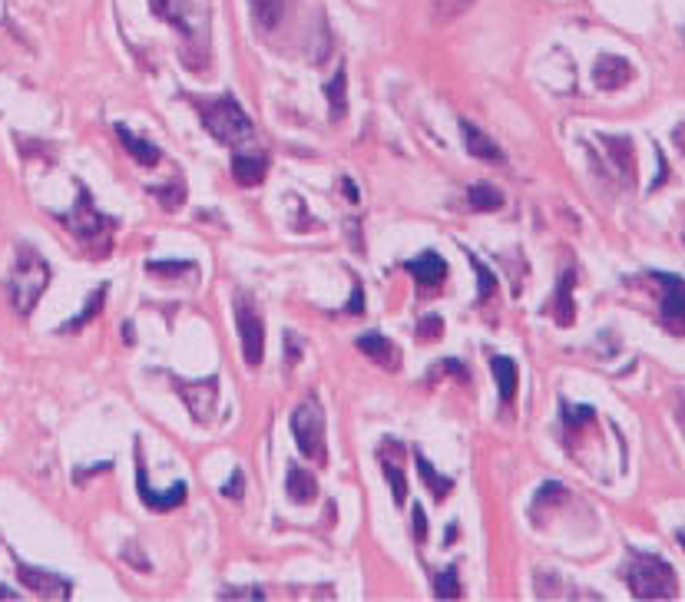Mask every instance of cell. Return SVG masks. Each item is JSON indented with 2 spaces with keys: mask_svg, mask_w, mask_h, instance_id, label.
I'll return each instance as SVG.
<instances>
[{
  "mask_svg": "<svg viewBox=\"0 0 685 602\" xmlns=\"http://www.w3.org/2000/svg\"><path fill=\"white\" fill-rule=\"evenodd\" d=\"M156 17L179 30L186 40L189 67L205 70L209 60V33H213V0H153Z\"/></svg>",
  "mask_w": 685,
  "mask_h": 602,
  "instance_id": "cell-1",
  "label": "cell"
},
{
  "mask_svg": "<svg viewBox=\"0 0 685 602\" xmlns=\"http://www.w3.org/2000/svg\"><path fill=\"white\" fill-rule=\"evenodd\" d=\"M47 285H50L47 258L40 255L33 245L20 242L17 262H14V268H10V275H7V298H10V305H14V311L27 318L30 311L37 308L40 295L47 291Z\"/></svg>",
  "mask_w": 685,
  "mask_h": 602,
  "instance_id": "cell-2",
  "label": "cell"
},
{
  "mask_svg": "<svg viewBox=\"0 0 685 602\" xmlns=\"http://www.w3.org/2000/svg\"><path fill=\"white\" fill-rule=\"evenodd\" d=\"M189 100H193V106L199 110V116H203V126L213 133V139H219V143L239 146V143H249L252 136H255V126H252L249 113L242 110L239 100H235L232 93L213 96V100L189 96Z\"/></svg>",
  "mask_w": 685,
  "mask_h": 602,
  "instance_id": "cell-3",
  "label": "cell"
},
{
  "mask_svg": "<svg viewBox=\"0 0 685 602\" xmlns=\"http://www.w3.org/2000/svg\"><path fill=\"white\" fill-rule=\"evenodd\" d=\"M77 205L67 212V215H60V222L67 225L73 235H77V242H83V249H90V245H100V255H107L109 245H113V229L116 222L109 219V215H103V212H97V205H93V196H90V189L80 182L77 186Z\"/></svg>",
  "mask_w": 685,
  "mask_h": 602,
  "instance_id": "cell-4",
  "label": "cell"
},
{
  "mask_svg": "<svg viewBox=\"0 0 685 602\" xmlns=\"http://www.w3.org/2000/svg\"><path fill=\"white\" fill-rule=\"evenodd\" d=\"M626 583L636 599H672L679 589L672 566L649 553L633 556V563L626 569Z\"/></svg>",
  "mask_w": 685,
  "mask_h": 602,
  "instance_id": "cell-5",
  "label": "cell"
},
{
  "mask_svg": "<svg viewBox=\"0 0 685 602\" xmlns=\"http://www.w3.org/2000/svg\"><path fill=\"white\" fill-rule=\"evenodd\" d=\"M291 434H295V444H299V450L309 460H315V463L328 460V447H325V407L319 404L315 394H309L291 411Z\"/></svg>",
  "mask_w": 685,
  "mask_h": 602,
  "instance_id": "cell-6",
  "label": "cell"
},
{
  "mask_svg": "<svg viewBox=\"0 0 685 602\" xmlns=\"http://www.w3.org/2000/svg\"><path fill=\"white\" fill-rule=\"evenodd\" d=\"M235 325H239L242 361L249 368H259L265 358V325H262L259 308L249 295H235Z\"/></svg>",
  "mask_w": 685,
  "mask_h": 602,
  "instance_id": "cell-7",
  "label": "cell"
},
{
  "mask_svg": "<svg viewBox=\"0 0 685 602\" xmlns=\"http://www.w3.org/2000/svg\"><path fill=\"white\" fill-rule=\"evenodd\" d=\"M176 391L183 394L186 407L199 424H213L215 421V407H219V377H203V381H183L173 377Z\"/></svg>",
  "mask_w": 685,
  "mask_h": 602,
  "instance_id": "cell-8",
  "label": "cell"
},
{
  "mask_svg": "<svg viewBox=\"0 0 685 602\" xmlns=\"http://www.w3.org/2000/svg\"><path fill=\"white\" fill-rule=\"evenodd\" d=\"M652 278L662 285V305H659L662 325L672 335H685V278L669 272H652Z\"/></svg>",
  "mask_w": 685,
  "mask_h": 602,
  "instance_id": "cell-9",
  "label": "cell"
},
{
  "mask_svg": "<svg viewBox=\"0 0 685 602\" xmlns=\"http://www.w3.org/2000/svg\"><path fill=\"white\" fill-rule=\"evenodd\" d=\"M136 493H139V500L146 503V510H153V513H166V510L183 507L186 497H189V487L179 480V483H173L169 493H156V490L149 487V477H146L143 447H139V440H136Z\"/></svg>",
  "mask_w": 685,
  "mask_h": 602,
  "instance_id": "cell-10",
  "label": "cell"
},
{
  "mask_svg": "<svg viewBox=\"0 0 685 602\" xmlns=\"http://www.w3.org/2000/svg\"><path fill=\"white\" fill-rule=\"evenodd\" d=\"M17 579L24 583V589L43 596V599H70L73 596L70 579H63L57 573H43L37 566H27L24 559H17Z\"/></svg>",
  "mask_w": 685,
  "mask_h": 602,
  "instance_id": "cell-11",
  "label": "cell"
},
{
  "mask_svg": "<svg viewBox=\"0 0 685 602\" xmlns=\"http://www.w3.org/2000/svg\"><path fill=\"white\" fill-rule=\"evenodd\" d=\"M404 272H411V278L421 288H437L447 278V262L437 252H424V255L404 262Z\"/></svg>",
  "mask_w": 685,
  "mask_h": 602,
  "instance_id": "cell-12",
  "label": "cell"
},
{
  "mask_svg": "<svg viewBox=\"0 0 685 602\" xmlns=\"http://www.w3.org/2000/svg\"><path fill=\"white\" fill-rule=\"evenodd\" d=\"M633 77H636V70L623 57H599L596 67H593V80H596L599 90H619Z\"/></svg>",
  "mask_w": 685,
  "mask_h": 602,
  "instance_id": "cell-13",
  "label": "cell"
},
{
  "mask_svg": "<svg viewBox=\"0 0 685 602\" xmlns=\"http://www.w3.org/2000/svg\"><path fill=\"white\" fill-rule=\"evenodd\" d=\"M357 351H365V358H371V361H375L377 368H385V371H397V368H401L397 348L387 341L385 335H377V331L357 338Z\"/></svg>",
  "mask_w": 685,
  "mask_h": 602,
  "instance_id": "cell-14",
  "label": "cell"
},
{
  "mask_svg": "<svg viewBox=\"0 0 685 602\" xmlns=\"http://www.w3.org/2000/svg\"><path fill=\"white\" fill-rule=\"evenodd\" d=\"M461 129H463V143H467V153H471L473 159H483V163L503 166L500 146L493 143V139L483 133V129H477V126L467 123V119H461Z\"/></svg>",
  "mask_w": 685,
  "mask_h": 602,
  "instance_id": "cell-15",
  "label": "cell"
},
{
  "mask_svg": "<svg viewBox=\"0 0 685 602\" xmlns=\"http://www.w3.org/2000/svg\"><path fill=\"white\" fill-rule=\"evenodd\" d=\"M113 133L119 136V143H123V149L129 156H133L136 163L143 166V169H153V166H159V159H163V153L156 149L149 139H143V136H136V133H129L123 123H116L113 126Z\"/></svg>",
  "mask_w": 685,
  "mask_h": 602,
  "instance_id": "cell-16",
  "label": "cell"
},
{
  "mask_svg": "<svg viewBox=\"0 0 685 602\" xmlns=\"http://www.w3.org/2000/svg\"><path fill=\"white\" fill-rule=\"evenodd\" d=\"M269 156H232V179L239 186H259L269 176Z\"/></svg>",
  "mask_w": 685,
  "mask_h": 602,
  "instance_id": "cell-17",
  "label": "cell"
},
{
  "mask_svg": "<svg viewBox=\"0 0 685 602\" xmlns=\"http://www.w3.org/2000/svg\"><path fill=\"white\" fill-rule=\"evenodd\" d=\"M573 285H576V268L566 265L560 275V288H557V305H553V315H557V321H560L563 328H570L573 318H576V308H573Z\"/></svg>",
  "mask_w": 685,
  "mask_h": 602,
  "instance_id": "cell-18",
  "label": "cell"
},
{
  "mask_svg": "<svg viewBox=\"0 0 685 602\" xmlns=\"http://www.w3.org/2000/svg\"><path fill=\"white\" fill-rule=\"evenodd\" d=\"M490 368L493 374H497V387H500V401L510 407L513 401H517V384H520V377H517V361H510V358H503V354H493L490 358Z\"/></svg>",
  "mask_w": 685,
  "mask_h": 602,
  "instance_id": "cell-19",
  "label": "cell"
},
{
  "mask_svg": "<svg viewBox=\"0 0 685 602\" xmlns=\"http://www.w3.org/2000/svg\"><path fill=\"white\" fill-rule=\"evenodd\" d=\"M603 143L609 149V159L619 166L623 179L633 182V166H636V149H633V139L629 136H603Z\"/></svg>",
  "mask_w": 685,
  "mask_h": 602,
  "instance_id": "cell-20",
  "label": "cell"
},
{
  "mask_svg": "<svg viewBox=\"0 0 685 602\" xmlns=\"http://www.w3.org/2000/svg\"><path fill=\"white\" fill-rule=\"evenodd\" d=\"M285 4H289V0H249L255 27L259 30H275L279 27L281 14H285Z\"/></svg>",
  "mask_w": 685,
  "mask_h": 602,
  "instance_id": "cell-21",
  "label": "cell"
},
{
  "mask_svg": "<svg viewBox=\"0 0 685 602\" xmlns=\"http://www.w3.org/2000/svg\"><path fill=\"white\" fill-rule=\"evenodd\" d=\"M289 497L295 500V503H311V500L319 497V483H315V477L305 473L301 467H291L289 470Z\"/></svg>",
  "mask_w": 685,
  "mask_h": 602,
  "instance_id": "cell-22",
  "label": "cell"
},
{
  "mask_svg": "<svg viewBox=\"0 0 685 602\" xmlns=\"http://www.w3.org/2000/svg\"><path fill=\"white\" fill-rule=\"evenodd\" d=\"M467 202H471L473 212H497L503 205V192L487 186V182H477V186H471V192H467Z\"/></svg>",
  "mask_w": 685,
  "mask_h": 602,
  "instance_id": "cell-23",
  "label": "cell"
},
{
  "mask_svg": "<svg viewBox=\"0 0 685 602\" xmlns=\"http://www.w3.org/2000/svg\"><path fill=\"white\" fill-rule=\"evenodd\" d=\"M414 460H417V470H421V477H424V483H427V490L434 493L437 500H444L451 490H454V480H447V477H441L431 463H427V457H421V454H414Z\"/></svg>",
  "mask_w": 685,
  "mask_h": 602,
  "instance_id": "cell-24",
  "label": "cell"
},
{
  "mask_svg": "<svg viewBox=\"0 0 685 602\" xmlns=\"http://www.w3.org/2000/svg\"><path fill=\"white\" fill-rule=\"evenodd\" d=\"M377 460H381V470H385L387 483H391L395 503H397V507H404V500H407V477H404V470L397 467V463H391V457H387V454H377Z\"/></svg>",
  "mask_w": 685,
  "mask_h": 602,
  "instance_id": "cell-25",
  "label": "cell"
},
{
  "mask_svg": "<svg viewBox=\"0 0 685 602\" xmlns=\"http://www.w3.org/2000/svg\"><path fill=\"white\" fill-rule=\"evenodd\" d=\"M434 596L437 599H461V576H457V566H447L444 573H434Z\"/></svg>",
  "mask_w": 685,
  "mask_h": 602,
  "instance_id": "cell-26",
  "label": "cell"
},
{
  "mask_svg": "<svg viewBox=\"0 0 685 602\" xmlns=\"http://www.w3.org/2000/svg\"><path fill=\"white\" fill-rule=\"evenodd\" d=\"M471 7H473V0H431V17H434L437 24H447V20L467 14Z\"/></svg>",
  "mask_w": 685,
  "mask_h": 602,
  "instance_id": "cell-27",
  "label": "cell"
},
{
  "mask_svg": "<svg viewBox=\"0 0 685 602\" xmlns=\"http://www.w3.org/2000/svg\"><path fill=\"white\" fill-rule=\"evenodd\" d=\"M103 298H107V285H100L97 291L90 295V305L83 308V311H80L73 321H67V325H63V331H80V328L87 325V321H93V318L100 315V308H103Z\"/></svg>",
  "mask_w": 685,
  "mask_h": 602,
  "instance_id": "cell-28",
  "label": "cell"
},
{
  "mask_svg": "<svg viewBox=\"0 0 685 602\" xmlns=\"http://www.w3.org/2000/svg\"><path fill=\"white\" fill-rule=\"evenodd\" d=\"M325 96H328V103H331V119H341L345 110H347V103H345V70H338L335 80L325 86Z\"/></svg>",
  "mask_w": 685,
  "mask_h": 602,
  "instance_id": "cell-29",
  "label": "cell"
},
{
  "mask_svg": "<svg viewBox=\"0 0 685 602\" xmlns=\"http://www.w3.org/2000/svg\"><path fill=\"white\" fill-rule=\"evenodd\" d=\"M153 196L159 199V205H163L166 212H176L186 202V186L183 182H173V186H156Z\"/></svg>",
  "mask_w": 685,
  "mask_h": 602,
  "instance_id": "cell-30",
  "label": "cell"
},
{
  "mask_svg": "<svg viewBox=\"0 0 685 602\" xmlns=\"http://www.w3.org/2000/svg\"><path fill=\"white\" fill-rule=\"evenodd\" d=\"M467 258H471L473 272H477V282H480V298H477V301L483 305V301H490L493 291H497V278H493V272H490L487 265H483V262H480L477 255H471V252H467Z\"/></svg>",
  "mask_w": 685,
  "mask_h": 602,
  "instance_id": "cell-31",
  "label": "cell"
},
{
  "mask_svg": "<svg viewBox=\"0 0 685 602\" xmlns=\"http://www.w3.org/2000/svg\"><path fill=\"white\" fill-rule=\"evenodd\" d=\"M146 272L156 278H166V275L173 278V275H179V272H195V265H189V262H149Z\"/></svg>",
  "mask_w": 685,
  "mask_h": 602,
  "instance_id": "cell-32",
  "label": "cell"
},
{
  "mask_svg": "<svg viewBox=\"0 0 685 602\" xmlns=\"http://www.w3.org/2000/svg\"><path fill=\"white\" fill-rule=\"evenodd\" d=\"M441 318L437 315H431V318H421V328H417V338L421 341H434V338H441Z\"/></svg>",
  "mask_w": 685,
  "mask_h": 602,
  "instance_id": "cell-33",
  "label": "cell"
},
{
  "mask_svg": "<svg viewBox=\"0 0 685 602\" xmlns=\"http://www.w3.org/2000/svg\"><path fill=\"white\" fill-rule=\"evenodd\" d=\"M560 414H563V417H566V421H570V427H576L579 421H593V407H583V411H573V407H570V404H566V401L560 404Z\"/></svg>",
  "mask_w": 685,
  "mask_h": 602,
  "instance_id": "cell-34",
  "label": "cell"
},
{
  "mask_svg": "<svg viewBox=\"0 0 685 602\" xmlns=\"http://www.w3.org/2000/svg\"><path fill=\"white\" fill-rule=\"evenodd\" d=\"M414 540L417 543H424L427 540V513H424V507H414Z\"/></svg>",
  "mask_w": 685,
  "mask_h": 602,
  "instance_id": "cell-35",
  "label": "cell"
},
{
  "mask_svg": "<svg viewBox=\"0 0 685 602\" xmlns=\"http://www.w3.org/2000/svg\"><path fill=\"white\" fill-rule=\"evenodd\" d=\"M223 493H225V497H232V500H239V497H242V473H239V470H235V473H232L229 487H225Z\"/></svg>",
  "mask_w": 685,
  "mask_h": 602,
  "instance_id": "cell-36",
  "label": "cell"
},
{
  "mask_svg": "<svg viewBox=\"0 0 685 602\" xmlns=\"http://www.w3.org/2000/svg\"><path fill=\"white\" fill-rule=\"evenodd\" d=\"M351 298H355V301H347V311L361 315V308H365V305H361V285H357V282H355V295H351Z\"/></svg>",
  "mask_w": 685,
  "mask_h": 602,
  "instance_id": "cell-37",
  "label": "cell"
},
{
  "mask_svg": "<svg viewBox=\"0 0 685 602\" xmlns=\"http://www.w3.org/2000/svg\"><path fill=\"white\" fill-rule=\"evenodd\" d=\"M341 189H345V196H347V199H351V202H357V189H355V182H341Z\"/></svg>",
  "mask_w": 685,
  "mask_h": 602,
  "instance_id": "cell-38",
  "label": "cell"
},
{
  "mask_svg": "<svg viewBox=\"0 0 685 602\" xmlns=\"http://www.w3.org/2000/svg\"><path fill=\"white\" fill-rule=\"evenodd\" d=\"M0 599H17V593H10L7 586H0Z\"/></svg>",
  "mask_w": 685,
  "mask_h": 602,
  "instance_id": "cell-39",
  "label": "cell"
},
{
  "mask_svg": "<svg viewBox=\"0 0 685 602\" xmlns=\"http://www.w3.org/2000/svg\"><path fill=\"white\" fill-rule=\"evenodd\" d=\"M454 540H457V526H451V530H447V540H444V543L451 546V543H454Z\"/></svg>",
  "mask_w": 685,
  "mask_h": 602,
  "instance_id": "cell-40",
  "label": "cell"
},
{
  "mask_svg": "<svg viewBox=\"0 0 685 602\" xmlns=\"http://www.w3.org/2000/svg\"><path fill=\"white\" fill-rule=\"evenodd\" d=\"M679 540H682V546H685V533H682V536H679Z\"/></svg>",
  "mask_w": 685,
  "mask_h": 602,
  "instance_id": "cell-41",
  "label": "cell"
}]
</instances>
